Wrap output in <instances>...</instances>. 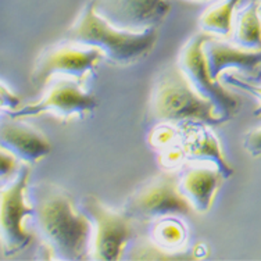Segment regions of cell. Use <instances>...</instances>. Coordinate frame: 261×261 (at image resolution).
I'll return each mask as SVG.
<instances>
[{"mask_svg":"<svg viewBox=\"0 0 261 261\" xmlns=\"http://www.w3.org/2000/svg\"><path fill=\"white\" fill-rule=\"evenodd\" d=\"M35 196L34 217L51 258L85 260L93 233L91 218L76 211L71 196L57 185L42 184Z\"/></svg>","mask_w":261,"mask_h":261,"instance_id":"6da1fadb","label":"cell"},{"mask_svg":"<svg viewBox=\"0 0 261 261\" xmlns=\"http://www.w3.org/2000/svg\"><path fill=\"white\" fill-rule=\"evenodd\" d=\"M157 35V28L143 32L116 28L96 11L95 0H89L65 39L72 45L96 47L111 64L125 67L145 60L156 46Z\"/></svg>","mask_w":261,"mask_h":261,"instance_id":"7a4b0ae2","label":"cell"},{"mask_svg":"<svg viewBox=\"0 0 261 261\" xmlns=\"http://www.w3.org/2000/svg\"><path fill=\"white\" fill-rule=\"evenodd\" d=\"M150 113L154 120L164 124L201 122L220 125L225 120L214 103L197 93L181 65H170L163 70L153 84Z\"/></svg>","mask_w":261,"mask_h":261,"instance_id":"3957f363","label":"cell"},{"mask_svg":"<svg viewBox=\"0 0 261 261\" xmlns=\"http://www.w3.org/2000/svg\"><path fill=\"white\" fill-rule=\"evenodd\" d=\"M191 200L181 189V178L174 171L157 174L126 200L124 213L132 220H160L163 217L189 216L193 213Z\"/></svg>","mask_w":261,"mask_h":261,"instance_id":"277c9868","label":"cell"},{"mask_svg":"<svg viewBox=\"0 0 261 261\" xmlns=\"http://www.w3.org/2000/svg\"><path fill=\"white\" fill-rule=\"evenodd\" d=\"M214 35L204 31L196 34L184 47L179 57V65L197 93L206 97L207 100L213 101L217 113L228 121L238 114L241 109V100L232 92L221 86L220 81L213 80L211 76L204 53V45Z\"/></svg>","mask_w":261,"mask_h":261,"instance_id":"5b68a950","label":"cell"},{"mask_svg":"<svg viewBox=\"0 0 261 261\" xmlns=\"http://www.w3.org/2000/svg\"><path fill=\"white\" fill-rule=\"evenodd\" d=\"M31 175L30 167L18 171L14 181L2 188L0 226L2 246L9 254H15L30 246L34 236L24 226L25 217L35 216V206L27 203V189Z\"/></svg>","mask_w":261,"mask_h":261,"instance_id":"8992f818","label":"cell"},{"mask_svg":"<svg viewBox=\"0 0 261 261\" xmlns=\"http://www.w3.org/2000/svg\"><path fill=\"white\" fill-rule=\"evenodd\" d=\"M82 210L95 224L93 257L103 261L120 260L128 242L135 236L132 218L125 213L110 210L93 195L84 199Z\"/></svg>","mask_w":261,"mask_h":261,"instance_id":"52a82bcc","label":"cell"},{"mask_svg":"<svg viewBox=\"0 0 261 261\" xmlns=\"http://www.w3.org/2000/svg\"><path fill=\"white\" fill-rule=\"evenodd\" d=\"M103 60L105 55L96 47H76L72 43L55 47L51 50L43 51L38 59L31 81L38 89L45 88L46 84L57 75L85 82Z\"/></svg>","mask_w":261,"mask_h":261,"instance_id":"ba28073f","label":"cell"},{"mask_svg":"<svg viewBox=\"0 0 261 261\" xmlns=\"http://www.w3.org/2000/svg\"><path fill=\"white\" fill-rule=\"evenodd\" d=\"M84 82L76 80H59L50 86L45 96L36 103L22 106L18 110L10 111L9 117L21 120L25 117H38L45 113L68 120L71 117L85 118L97 107V99L82 88Z\"/></svg>","mask_w":261,"mask_h":261,"instance_id":"9c48e42d","label":"cell"},{"mask_svg":"<svg viewBox=\"0 0 261 261\" xmlns=\"http://www.w3.org/2000/svg\"><path fill=\"white\" fill-rule=\"evenodd\" d=\"M96 11L111 25L130 32L157 28L171 10L168 0H95Z\"/></svg>","mask_w":261,"mask_h":261,"instance_id":"30bf717a","label":"cell"},{"mask_svg":"<svg viewBox=\"0 0 261 261\" xmlns=\"http://www.w3.org/2000/svg\"><path fill=\"white\" fill-rule=\"evenodd\" d=\"M0 139L2 149L11 151L27 164H36L51 151L50 142L42 132L14 118L2 124Z\"/></svg>","mask_w":261,"mask_h":261,"instance_id":"8fae6325","label":"cell"},{"mask_svg":"<svg viewBox=\"0 0 261 261\" xmlns=\"http://www.w3.org/2000/svg\"><path fill=\"white\" fill-rule=\"evenodd\" d=\"M206 125L201 122L182 124V146L185 149L186 159L188 161L214 164L228 179L235 171L226 160L218 138Z\"/></svg>","mask_w":261,"mask_h":261,"instance_id":"7c38bea8","label":"cell"},{"mask_svg":"<svg viewBox=\"0 0 261 261\" xmlns=\"http://www.w3.org/2000/svg\"><path fill=\"white\" fill-rule=\"evenodd\" d=\"M204 53L213 80L220 81L222 72L229 68L250 75L260 74L261 50H247L241 46L221 42L213 36L204 45Z\"/></svg>","mask_w":261,"mask_h":261,"instance_id":"4fadbf2b","label":"cell"},{"mask_svg":"<svg viewBox=\"0 0 261 261\" xmlns=\"http://www.w3.org/2000/svg\"><path fill=\"white\" fill-rule=\"evenodd\" d=\"M224 179L225 176L214 164L211 167L210 163H201L200 166L189 164L182 174L181 189L191 200L193 208L206 214L211 210Z\"/></svg>","mask_w":261,"mask_h":261,"instance_id":"5bb4252c","label":"cell"},{"mask_svg":"<svg viewBox=\"0 0 261 261\" xmlns=\"http://www.w3.org/2000/svg\"><path fill=\"white\" fill-rule=\"evenodd\" d=\"M235 43L247 50H261V3L253 0L236 17Z\"/></svg>","mask_w":261,"mask_h":261,"instance_id":"9a60e30c","label":"cell"},{"mask_svg":"<svg viewBox=\"0 0 261 261\" xmlns=\"http://www.w3.org/2000/svg\"><path fill=\"white\" fill-rule=\"evenodd\" d=\"M242 0H221L201 14L200 27L211 35L229 36L233 28V13Z\"/></svg>","mask_w":261,"mask_h":261,"instance_id":"2e32d148","label":"cell"},{"mask_svg":"<svg viewBox=\"0 0 261 261\" xmlns=\"http://www.w3.org/2000/svg\"><path fill=\"white\" fill-rule=\"evenodd\" d=\"M186 238V226L181 220L175 218V216L156 220L153 226V242L166 250L176 251L185 243Z\"/></svg>","mask_w":261,"mask_h":261,"instance_id":"e0dca14e","label":"cell"},{"mask_svg":"<svg viewBox=\"0 0 261 261\" xmlns=\"http://www.w3.org/2000/svg\"><path fill=\"white\" fill-rule=\"evenodd\" d=\"M159 161H160L161 166L168 171H174L182 164H185L188 159H186V153L184 146H182V142L160 150Z\"/></svg>","mask_w":261,"mask_h":261,"instance_id":"ac0fdd59","label":"cell"},{"mask_svg":"<svg viewBox=\"0 0 261 261\" xmlns=\"http://www.w3.org/2000/svg\"><path fill=\"white\" fill-rule=\"evenodd\" d=\"M178 139H179V132L170 125L159 126L151 132L150 138H149L151 146L159 149V150H163L166 147H170V146L182 142V138L181 141H178Z\"/></svg>","mask_w":261,"mask_h":261,"instance_id":"d6986e66","label":"cell"},{"mask_svg":"<svg viewBox=\"0 0 261 261\" xmlns=\"http://www.w3.org/2000/svg\"><path fill=\"white\" fill-rule=\"evenodd\" d=\"M225 81L228 84H231L233 88H238V89H241V91H245L247 93H250L253 95L256 99H258L260 101V105L257 107V110L253 111V114L256 117L261 116V85H256V84H251L249 81H245L239 78V76L236 75H226Z\"/></svg>","mask_w":261,"mask_h":261,"instance_id":"ffe728a7","label":"cell"},{"mask_svg":"<svg viewBox=\"0 0 261 261\" xmlns=\"http://www.w3.org/2000/svg\"><path fill=\"white\" fill-rule=\"evenodd\" d=\"M0 103L3 110L15 111L21 107V100L18 96H15L10 89H7L6 84H2V93H0Z\"/></svg>","mask_w":261,"mask_h":261,"instance_id":"44dd1931","label":"cell"},{"mask_svg":"<svg viewBox=\"0 0 261 261\" xmlns=\"http://www.w3.org/2000/svg\"><path fill=\"white\" fill-rule=\"evenodd\" d=\"M17 160L18 157L13 154L11 151L2 149L0 153V168H2V178H6L17 170Z\"/></svg>","mask_w":261,"mask_h":261,"instance_id":"7402d4cb","label":"cell"},{"mask_svg":"<svg viewBox=\"0 0 261 261\" xmlns=\"http://www.w3.org/2000/svg\"><path fill=\"white\" fill-rule=\"evenodd\" d=\"M245 149L253 157L261 156V128L251 130L245 139Z\"/></svg>","mask_w":261,"mask_h":261,"instance_id":"603a6c76","label":"cell"},{"mask_svg":"<svg viewBox=\"0 0 261 261\" xmlns=\"http://www.w3.org/2000/svg\"><path fill=\"white\" fill-rule=\"evenodd\" d=\"M196 2H207V0H196Z\"/></svg>","mask_w":261,"mask_h":261,"instance_id":"cb8c5ba5","label":"cell"},{"mask_svg":"<svg viewBox=\"0 0 261 261\" xmlns=\"http://www.w3.org/2000/svg\"><path fill=\"white\" fill-rule=\"evenodd\" d=\"M258 76H261V71H260V75H258Z\"/></svg>","mask_w":261,"mask_h":261,"instance_id":"d4e9b609","label":"cell"},{"mask_svg":"<svg viewBox=\"0 0 261 261\" xmlns=\"http://www.w3.org/2000/svg\"><path fill=\"white\" fill-rule=\"evenodd\" d=\"M260 3H261V0H260Z\"/></svg>","mask_w":261,"mask_h":261,"instance_id":"484cf974","label":"cell"}]
</instances>
